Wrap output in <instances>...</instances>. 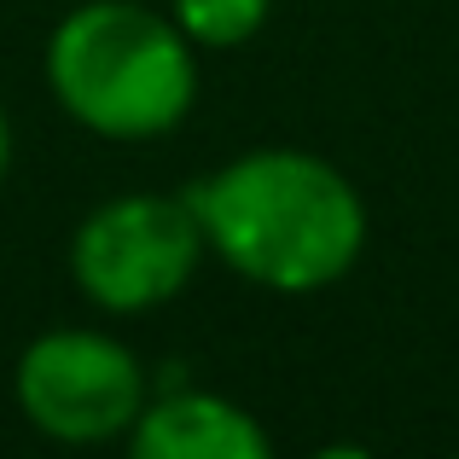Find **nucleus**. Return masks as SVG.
<instances>
[{
    "label": "nucleus",
    "mask_w": 459,
    "mask_h": 459,
    "mask_svg": "<svg viewBox=\"0 0 459 459\" xmlns=\"http://www.w3.org/2000/svg\"><path fill=\"white\" fill-rule=\"evenodd\" d=\"M186 204L204 245L238 273L280 297L337 285L367 250V204L337 163L297 146H262L210 169Z\"/></svg>",
    "instance_id": "nucleus-1"
},
{
    "label": "nucleus",
    "mask_w": 459,
    "mask_h": 459,
    "mask_svg": "<svg viewBox=\"0 0 459 459\" xmlns=\"http://www.w3.org/2000/svg\"><path fill=\"white\" fill-rule=\"evenodd\" d=\"M47 88L105 140H157L198 100V47L140 0H88L47 41Z\"/></svg>",
    "instance_id": "nucleus-2"
},
{
    "label": "nucleus",
    "mask_w": 459,
    "mask_h": 459,
    "mask_svg": "<svg viewBox=\"0 0 459 459\" xmlns=\"http://www.w3.org/2000/svg\"><path fill=\"white\" fill-rule=\"evenodd\" d=\"M204 250L210 245L186 192H123L82 215L70 238V273L93 308L140 314L186 291Z\"/></svg>",
    "instance_id": "nucleus-3"
},
{
    "label": "nucleus",
    "mask_w": 459,
    "mask_h": 459,
    "mask_svg": "<svg viewBox=\"0 0 459 459\" xmlns=\"http://www.w3.org/2000/svg\"><path fill=\"white\" fill-rule=\"evenodd\" d=\"M152 395V378L128 343L105 332H41L18 360V407L53 442H111L128 437Z\"/></svg>",
    "instance_id": "nucleus-4"
},
{
    "label": "nucleus",
    "mask_w": 459,
    "mask_h": 459,
    "mask_svg": "<svg viewBox=\"0 0 459 459\" xmlns=\"http://www.w3.org/2000/svg\"><path fill=\"white\" fill-rule=\"evenodd\" d=\"M128 448L134 459H268L273 442L250 407L215 390L169 384L146 395L140 419L128 425Z\"/></svg>",
    "instance_id": "nucleus-5"
},
{
    "label": "nucleus",
    "mask_w": 459,
    "mask_h": 459,
    "mask_svg": "<svg viewBox=\"0 0 459 459\" xmlns=\"http://www.w3.org/2000/svg\"><path fill=\"white\" fill-rule=\"evenodd\" d=\"M268 12L273 0H169V18L180 23V35L192 47H215V53L256 41Z\"/></svg>",
    "instance_id": "nucleus-6"
},
{
    "label": "nucleus",
    "mask_w": 459,
    "mask_h": 459,
    "mask_svg": "<svg viewBox=\"0 0 459 459\" xmlns=\"http://www.w3.org/2000/svg\"><path fill=\"white\" fill-rule=\"evenodd\" d=\"M6 163H12V128H6V105H0V180H6Z\"/></svg>",
    "instance_id": "nucleus-7"
}]
</instances>
